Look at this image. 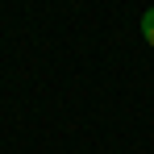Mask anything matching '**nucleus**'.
<instances>
[{
    "instance_id": "1",
    "label": "nucleus",
    "mask_w": 154,
    "mask_h": 154,
    "mask_svg": "<svg viewBox=\"0 0 154 154\" xmlns=\"http://www.w3.org/2000/svg\"><path fill=\"white\" fill-rule=\"evenodd\" d=\"M142 38H146V46H154V8L142 13Z\"/></svg>"
}]
</instances>
